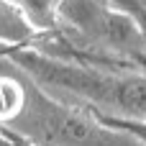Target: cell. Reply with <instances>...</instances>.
I'll return each instance as SVG.
<instances>
[{"instance_id":"5","label":"cell","mask_w":146,"mask_h":146,"mask_svg":"<svg viewBox=\"0 0 146 146\" xmlns=\"http://www.w3.org/2000/svg\"><path fill=\"white\" fill-rule=\"evenodd\" d=\"M28 82L13 74H0V126L10 123L26 105Z\"/></svg>"},{"instance_id":"6","label":"cell","mask_w":146,"mask_h":146,"mask_svg":"<svg viewBox=\"0 0 146 146\" xmlns=\"http://www.w3.org/2000/svg\"><path fill=\"white\" fill-rule=\"evenodd\" d=\"M26 21L36 28V33L54 31L59 26V0H10Z\"/></svg>"},{"instance_id":"10","label":"cell","mask_w":146,"mask_h":146,"mask_svg":"<svg viewBox=\"0 0 146 146\" xmlns=\"http://www.w3.org/2000/svg\"><path fill=\"white\" fill-rule=\"evenodd\" d=\"M21 146H31V144H21Z\"/></svg>"},{"instance_id":"8","label":"cell","mask_w":146,"mask_h":146,"mask_svg":"<svg viewBox=\"0 0 146 146\" xmlns=\"http://www.w3.org/2000/svg\"><path fill=\"white\" fill-rule=\"evenodd\" d=\"M105 3L121 8V10H126V13H131L139 23H144V26H146V8H144L141 0H105Z\"/></svg>"},{"instance_id":"7","label":"cell","mask_w":146,"mask_h":146,"mask_svg":"<svg viewBox=\"0 0 146 146\" xmlns=\"http://www.w3.org/2000/svg\"><path fill=\"white\" fill-rule=\"evenodd\" d=\"M105 123H110V126H115V128H123V131H128V133H133L139 141H144L146 144V121H131V118H115V115H103V113H98Z\"/></svg>"},{"instance_id":"4","label":"cell","mask_w":146,"mask_h":146,"mask_svg":"<svg viewBox=\"0 0 146 146\" xmlns=\"http://www.w3.org/2000/svg\"><path fill=\"white\" fill-rule=\"evenodd\" d=\"M33 36H36V28L26 21V15L10 0H0V44L13 49L28 46Z\"/></svg>"},{"instance_id":"2","label":"cell","mask_w":146,"mask_h":146,"mask_svg":"<svg viewBox=\"0 0 146 146\" xmlns=\"http://www.w3.org/2000/svg\"><path fill=\"white\" fill-rule=\"evenodd\" d=\"M3 128L18 144L31 146H146L133 133L105 123L95 110L54 98L33 80L23 110Z\"/></svg>"},{"instance_id":"9","label":"cell","mask_w":146,"mask_h":146,"mask_svg":"<svg viewBox=\"0 0 146 146\" xmlns=\"http://www.w3.org/2000/svg\"><path fill=\"white\" fill-rule=\"evenodd\" d=\"M0 146H21V144H18V141H15V139H13L8 131L0 126Z\"/></svg>"},{"instance_id":"1","label":"cell","mask_w":146,"mask_h":146,"mask_svg":"<svg viewBox=\"0 0 146 146\" xmlns=\"http://www.w3.org/2000/svg\"><path fill=\"white\" fill-rule=\"evenodd\" d=\"M10 56L28 80L49 92L67 95L69 103H85V108L103 115L146 121V72H113L64 62L28 46H15Z\"/></svg>"},{"instance_id":"3","label":"cell","mask_w":146,"mask_h":146,"mask_svg":"<svg viewBox=\"0 0 146 146\" xmlns=\"http://www.w3.org/2000/svg\"><path fill=\"white\" fill-rule=\"evenodd\" d=\"M59 23L110 54H139L146 26L105 0H59Z\"/></svg>"}]
</instances>
